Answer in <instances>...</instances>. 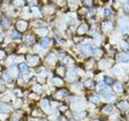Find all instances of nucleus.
<instances>
[{"label": "nucleus", "mask_w": 129, "mask_h": 121, "mask_svg": "<svg viewBox=\"0 0 129 121\" xmlns=\"http://www.w3.org/2000/svg\"><path fill=\"white\" fill-rule=\"evenodd\" d=\"M19 67H20V69H21L22 71H24V72L27 71V66H26L25 64H21Z\"/></svg>", "instance_id": "obj_1"}, {"label": "nucleus", "mask_w": 129, "mask_h": 121, "mask_svg": "<svg viewBox=\"0 0 129 121\" xmlns=\"http://www.w3.org/2000/svg\"><path fill=\"white\" fill-rule=\"evenodd\" d=\"M48 43H49V40H48V39H46V38L44 39L43 41H42V45H43L45 48L48 47V45H49V44H48Z\"/></svg>", "instance_id": "obj_2"}]
</instances>
